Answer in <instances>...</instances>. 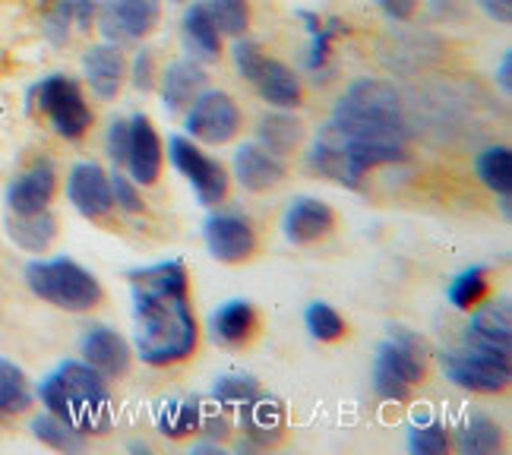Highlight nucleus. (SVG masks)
<instances>
[{"label": "nucleus", "mask_w": 512, "mask_h": 455, "mask_svg": "<svg viewBox=\"0 0 512 455\" xmlns=\"http://www.w3.org/2000/svg\"><path fill=\"white\" fill-rule=\"evenodd\" d=\"M332 228H336V212L326 203L313 200V196H298V200L285 209V219H282L285 237L298 247L320 241Z\"/></svg>", "instance_id": "dca6fc26"}, {"label": "nucleus", "mask_w": 512, "mask_h": 455, "mask_svg": "<svg viewBox=\"0 0 512 455\" xmlns=\"http://www.w3.org/2000/svg\"><path fill=\"white\" fill-rule=\"evenodd\" d=\"M83 70H86V83L92 86V92L98 98H117L124 83V54L117 45L105 42V45H95L86 51L83 57Z\"/></svg>", "instance_id": "412c9836"}, {"label": "nucleus", "mask_w": 512, "mask_h": 455, "mask_svg": "<svg viewBox=\"0 0 512 455\" xmlns=\"http://www.w3.org/2000/svg\"><path fill=\"white\" fill-rule=\"evenodd\" d=\"M133 86L140 92H149L155 86V61H152V51H140L133 61Z\"/></svg>", "instance_id": "79ce46f5"}, {"label": "nucleus", "mask_w": 512, "mask_h": 455, "mask_svg": "<svg viewBox=\"0 0 512 455\" xmlns=\"http://www.w3.org/2000/svg\"><path fill=\"white\" fill-rule=\"evenodd\" d=\"M35 95H38L42 111L51 117L54 130L61 133L64 140H80V136L92 127V111L73 79L48 76L45 83L35 86Z\"/></svg>", "instance_id": "9d476101"}, {"label": "nucleus", "mask_w": 512, "mask_h": 455, "mask_svg": "<svg viewBox=\"0 0 512 455\" xmlns=\"http://www.w3.org/2000/svg\"><path fill=\"white\" fill-rule=\"evenodd\" d=\"M478 177L487 190H494L497 196H509L512 190V155L506 146H490L478 155Z\"/></svg>", "instance_id": "c85d7f7f"}, {"label": "nucleus", "mask_w": 512, "mask_h": 455, "mask_svg": "<svg viewBox=\"0 0 512 455\" xmlns=\"http://www.w3.org/2000/svg\"><path fill=\"white\" fill-rule=\"evenodd\" d=\"M111 196H114V206L124 209V212H143V200L136 193V184L130 177H124L121 171L111 174Z\"/></svg>", "instance_id": "ea45409f"}, {"label": "nucleus", "mask_w": 512, "mask_h": 455, "mask_svg": "<svg viewBox=\"0 0 512 455\" xmlns=\"http://www.w3.org/2000/svg\"><path fill=\"white\" fill-rule=\"evenodd\" d=\"M184 42L187 51L193 54V61L212 64L222 54V29L215 23L209 0H193L184 13Z\"/></svg>", "instance_id": "aec40b11"}, {"label": "nucleus", "mask_w": 512, "mask_h": 455, "mask_svg": "<svg viewBox=\"0 0 512 455\" xmlns=\"http://www.w3.org/2000/svg\"><path fill=\"white\" fill-rule=\"evenodd\" d=\"M127 127H130V136H127L124 165L133 177V184L149 187L159 181V174H162V140L146 114H136L133 121H127Z\"/></svg>", "instance_id": "2eb2a0df"}, {"label": "nucleus", "mask_w": 512, "mask_h": 455, "mask_svg": "<svg viewBox=\"0 0 512 455\" xmlns=\"http://www.w3.org/2000/svg\"><path fill=\"white\" fill-rule=\"evenodd\" d=\"M127 136H130L127 121H114V124L108 127V140H105V146H108V155H111V162H114L117 168L124 165V155H127Z\"/></svg>", "instance_id": "a19ab883"}, {"label": "nucleus", "mask_w": 512, "mask_h": 455, "mask_svg": "<svg viewBox=\"0 0 512 455\" xmlns=\"http://www.w3.org/2000/svg\"><path fill=\"white\" fill-rule=\"evenodd\" d=\"M304 323H307L313 339H320V342H336L345 335V320L323 301H313L304 310Z\"/></svg>", "instance_id": "72a5a7b5"}, {"label": "nucleus", "mask_w": 512, "mask_h": 455, "mask_svg": "<svg viewBox=\"0 0 512 455\" xmlns=\"http://www.w3.org/2000/svg\"><path fill=\"white\" fill-rule=\"evenodd\" d=\"M203 424V411L200 402H190V399H171L159 408V430L165 437H187L190 430H200Z\"/></svg>", "instance_id": "473e14b6"}, {"label": "nucleus", "mask_w": 512, "mask_h": 455, "mask_svg": "<svg viewBox=\"0 0 512 455\" xmlns=\"http://www.w3.org/2000/svg\"><path fill=\"white\" fill-rule=\"evenodd\" d=\"M29 405H32V389L26 373L13 361L0 358V421L10 418V414H23Z\"/></svg>", "instance_id": "cd10ccee"}, {"label": "nucleus", "mask_w": 512, "mask_h": 455, "mask_svg": "<svg viewBox=\"0 0 512 455\" xmlns=\"http://www.w3.org/2000/svg\"><path fill=\"white\" fill-rule=\"evenodd\" d=\"M253 86L260 89V95L266 98L269 105L282 108V111L301 105V79H298V73H294L288 64L275 61V57H266L260 73H256V79H253Z\"/></svg>", "instance_id": "4be33fe9"}, {"label": "nucleus", "mask_w": 512, "mask_h": 455, "mask_svg": "<svg viewBox=\"0 0 512 455\" xmlns=\"http://www.w3.org/2000/svg\"><path fill=\"white\" fill-rule=\"evenodd\" d=\"M345 26L342 19H329V23H323L317 32H313V45H310V57H307V70H323L326 61H329V51H332V38L342 35Z\"/></svg>", "instance_id": "4c0bfd02"}, {"label": "nucleus", "mask_w": 512, "mask_h": 455, "mask_svg": "<svg viewBox=\"0 0 512 455\" xmlns=\"http://www.w3.org/2000/svg\"><path fill=\"white\" fill-rule=\"evenodd\" d=\"M168 155H171V165L190 181L196 200L203 206H219L228 196L225 165L209 158L200 146H193V140H187V136H171Z\"/></svg>", "instance_id": "1a4fd4ad"}, {"label": "nucleus", "mask_w": 512, "mask_h": 455, "mask_svg": "<svg viewBox=\"0 0 512 455\" xmlns=\"http://www.w3.org/2000/svg\"><path fill=\"white\" fill-rule=\"evenodd\" d=\"M509 342H512V310H509V301L478 304L475 313H471V323L465 326L462 345L487 351V354H503V358H509Z\"/></svg>", "instance_id": "ddd939ff"}, {"label": "nucleus", "mask_w": 512, "mask_h": 455, "mask_svg": "<svg viewBox=\"0 0 512 455\" xmlns=\"http://www.w3.org/2000/svg\"><path fill=\"white\" fill-rule=\"evenodd\" d=\"M7 234L16 247H23L29 253H42L51 247L54 234H57V222L48 209L42 212H32V215H13L7 219Z\"/></svg>", "instance_id": "a878e982"}, {"label": "nucleus", "mask_w": 512, "mask_h": 455, "mask_svg": "<svg viewBox=\"0 0 512 455\" xmlns=\"http://www.w3.org/2000/svg\"><path fill=\"white\" fill-rule=\"evenodd\" d=\"M67 196L73 209L86 215V219H105L114 209V196H111V177L98 162H80L73 165L70 181H67Z\"/></svg>", "instance_id": "4468645a"}, {"label": "nucleus", "mask_w": 512, "mask_h": 455, "mask_svg": "<svg viewBox=\"0 0 512 455\" xmlns=\"http://www.w3.org/2000/svg\"><path fill=\"white\" fill-rule=\"evenodd\" d=\"M57 190V174L51 162H38L26 174H19L16 181L7 187V206L13 215H32L48 209Z\"/></svg>", "instance_id": "a211bd4d"}, {"label": "nucleus", "mask_w": 512, "mask_h": 455, "mask_svg": "<svg viewBox=\"0 0 512 455\" xmlns=\"http://www.w3.org/2000/svg\"><path fill=\"white\" fill-rule=\"evenodd\" d=\"M98 7H102V0H70V10H73V19L80 29H89L92 19L98 13Z\"/></svg>", "instance_id": "c03bdc74"}, {"label": "nucleus", "mask_w": 512, "mask_h": 455, "mask_svg": "<svg viewBox=\"0 0 512 455\" xmlns=\"http://www.w3.org/2000/svg\"><path fill=\"white\" fill-rule=\"evenodd\" d=\"M171 4H184V0H171Z\"/></svg>", "instance_id": "de8ad7c7"}, {"label": "nucleus", "mask_w": 512, "mask_h": 455, "mask_svg": "<svg viewBox=\"0 0 512 455\" xmlns=\"http://www.w3.org/2000/svg\"><path fill=\"white\" fill-rule=\"evenodd\" d=\"M402 158H405L402 143L351 140V136H342L326 124L307 152V165L317 174L329 177V181L358 190L367 171L383 168V165H396V162H402Z\"/></svg>", "instance_id": "20e7f679"}, {"label": "nucleus", "mask_w": 512, "mask_h": 455, "mask_svg": "<svg viewBox=\"0 0 512 455\" xmlns=\"http://www.w3.org/2000/svg\"><path fill=\"white\" fill-rule=\"evenodd\" d=\"M234 177L250 193H266L269 187L282 184L285 162L279 155H272L260 143H244L234 152Z\"/></svg>", "instance_id": "6ab92c4d"}, {"label": "nucleus", "mask_w": 512, "mask_h": 455, "mask_svg": "<svg viewBox=\"0 0 512 455\" xmlns=\"http://www.w3.org/2000/svg\"><path fill=\"white\" fill-rule=\"evenodd\" d=\"M282 424H285V414L279 399H272L263 389L253 395V399L241 408V427L253 443H275L282 437Z\"/></svg>", "instance_id": "5701e85b"}, {"label": "nucleus", "mask_w": 512, "mask_h": 455, "mask_svg": "<svg viewBox=\"0 0 512 455\" xmlns=\"http://www.w3.org/2000/svg\"><path fill=\"white\" fill-rule=\"evenodd\" d=\"M42 405L80 433H108L111 392L105 377L86 361H64L38 386Z\"/></svg>", "instance_id": "f03ea898"}, {"label": "nucleus", "mask_w": 512, "mask_h": 455, "mask_svg": "<svg viewBox=\"0 0 512 455\" xmlns=\"http://www.w3.org/2000/svg\"><path fill=\"white\" fill-rule=\"evenodd\" d=\"M206 86V70L200 61H174L168 67V73L162 76V95H165V108L174 114V111H184L196 95L203 92Z\"/></svg>", "instance_id": "b1692460"}, {"label": "nucleus", "mask_w": 512, "mask_h": 455, "mask_svg": "<svg viewBox=\"0 0 512 455\" xmlns=\"http://www.w3.org/2000/svg\"><path fill=\"white\" fill-rule=\"evenodd\" d=\"M162 16V0H105L98 7V29L108 38L111 45H127V42H140L155 26H159Z\"/></svg>", "instance_id": "9b49d317"}, {"label": "nucleus", "mask_w": 512, "mask_h": 455, "mask_svg": "<svg viewBox=\"0 0 512 455\" xmlns=\"http://www.w3.org/2000/svg\"><path fill=\"white\" fill-rule=\"evenodd\" d=\"M231 57H234V67H238V73L247 79V83H253L256 73H260V67H263V61H266L263 48L256 42H250V38H238L234 48H231Z\"/></svg>", "instance_id": "58836bf2"}, {"label": "nucleus", "mask_w": 512, "mask_h": 455, "mask_svg": "<svg viewBox=\"0 0 512 455\" xmlns=\"http://www.w3.org/2000/svg\"><path fill=\"white\" fill-rule=\"evenodd\" d=\"M487 275H490L487 266H471V269L459 272L446 288L449 304L456 310H475L487 294Z\"/></svg>", "instance_id": "2f4dec72"}, {"label": "nucleus", "mask_w": 512, "mask_h": 455, "mask_svg": "<svg viewBox=\"0 0 512 455\" xmlns=\"http://www.w3.org/2000/svg\"><path fill=\"white\" fill-rule=\"evenodd\" d=\"M206 247L219 263H244L256 250V231L238 212H215L206 219Z\"/></svg>", "instance_id": "f8f14e48"}, {"label": "nucleus", "mask_w": 512, "mask_h": 455, "mask_svg": "<svg viewBox=\"0 0 512 455\" xmlns=\"http://www.w3.org/2000/svg\"><path fill=\"white\" fill-rule=\"evenodd\" d=\"M329 127L351 140H386L405 146V111L396 86L386 79H358L345 89Z\"/></svg>", "instance_id": "7ed1b4c3"}, {"label": "nucleus", "mask_w": 512, "mask_h": 455, "mask_svg": "<svg viewBox=\"0 0 512 455\" xmlns=\"http://www.w3.org/2000/svg\"><path fill=\"white\" fill-rule=\"evenodd\" d=\"M475 4L500 26H506L512 19V0H475Z\"/></svg>", "instance_id": "a18cd8bd"}, {"label": "nucleus", "mask_w": 512, "mask_h": 455, "mask_svg": "<svg viewBox=\"0 0 512 455\" xmlns=\"http://www.w3.org/2000/svg\"><path fill=\"white\" fill-rule=\"evenodd\" d=\"M133 291V342L149 367H171L187 361L200 329L190 310V279L181 260H168L130 272Z\"/></svg>", "instance_id": "f257e3e1"}, {"label": "nucleus", "mask_w": 512, "mask_h": 455, "mask_svg": "<svg viewBox=\"0 0 512 455\" xmlns=\"http://www.w3.org/2000/svg\"><path fill=\"white\" fill-rule=\"evenodd\" d=\"M26 285L35 298H42L61 310L83 313L102 301V285L80 263L57 256V260H35L26 266Z\"/></svg>", "instance_id": "423d86ee"}, {"label": "nucleus", "mask_w": 512, "mask_h": 455, "mask_svg": "<svg viewBox=\"0 0 512 455\" xmlns=\"http://www.w3.org/2000/svg\"><path fill=\"white\" fill-rule=\"evenodd\" d=\"M443 370H446V380H452L459 389L494 395V392H503L509 386L512 358L462 345L456 351L443 354Z\"/></svg>", "instance_id": "0eeeda50"}, {"label": "nucleus", "mask_w": 512, "mask_h": 455, "mask_svg": "<svg viewBox=\"0 0 512 455\" xmlns=\"http://www.w3.org/2000/svg\"><path fill=\"white\" fill-rule=\"evenodd\" d=\"M497 83H500V89L509 95L512 92V54L506 51L503 57H500V70H497Z\"/></svg>", "instance_id": "49530a36"}, {"label": "nucleus", "mask_w": 512, "mask_h": 455, "mask_svg": "<svg viewBox=\"0 0 512 455\" xmlns=\"http://www.w3.org/2000/svg\"><path fill=\"white\" fill-rule=\"evenodd\" d=\"M377 7L386 13V19H392V23H408L418 10V0H377Z\"/></svg>", "instance_id": "37998d69"}, {"label": "nucleus", "mask_w": 512, "mask_h": 455, "mask_svg": "<svg viewBox=\"0 0 512 455\" xmlns=\"http://www.w3.org/2000/svg\"><path fill=\"white\" fill-rule=\"evenodd\" d=\"M256 392H260V383H256L253 377H238V373H228V377H222L219 383H215L212 399L219 402V405H225V408L241 411Z\"/></svg>", "instance_id": "f704fd0d"}, {"label": "nucleus", "mask_w": 512, "mask_h": 455, "mask_svg": "<svg viewBox=\"0 0 512 455\" xmlns=\"http://www.w3.org/2000/svg\"><path fill=\"white\" fill-rule=\"evenodd\" d=\"M427 373V342L405 326H392L373 358V389L386 402H405Z\"/></svg>", "instance_id": "39448f33"}, {"label": "nucleus", "mask_w": 512, "mask_h": 455, "mask_svg": "<svg viewBox=\"0 0 512 455\" xmlns=\"http://www.w3.org/2000/svg\"><path fill=\"white\" fill-rule=\"evenodd\" d=\"M209 7H212V16H215V23H219L222 35L241 38L247 32V23H250L247 0H209Z\"/></svg>", "instance_id": "e433bc0d"}, {"label": "nucleus", "mask_w": 512, "mask_h": 455, "mask_svg": "<svg viewBox=\"0 0 512 455\" xmlns=\"http://www.w3.org/2000/svg\"><path fill=\"white\" fill-rule=\"evenodd\" d=\"M80 351H83V361L102 373L105 380H117L130 370V348L121 335L108 326H92L83 335Z\"/></svg>", "instance_id": "f3484780"}, {"label": "nucleus", "mask_w": 512, "mask_h": 455, "mask_svg": "<svg viewBox=\"0 0 512 455\" xmlns=\"http://www.w3.org/2000/svg\"><path fill=\"white\" fill-rule=\"evenodd\" d=\"M256 329V313L250 301H228L212 313L209 332L219 345H244Z\"/></svg>", "instance_id": "393cba45"}, {"label": "nucleus", "mask_w": 512, "mask_h": 455, "mask_svg": "<svg viewBox=\"0 0 512 455\" xmlns=\"http://www.w3.org/2000/svg\"><path fill=\"white\" fill-rule=\"evenodd\" d=\"M301 140V124L288 114H266L260 121V146L285 158Z\"/></svg>", "instance_id": "7c9ffc66"}, {"label": "nucleus", "mask_w": 512, "mask_h": 455, "mask_svg": "<svg viewBox=\"0 0 512 455\" xmlns=\"http://www.w3.org/2000/svg\"><path fill=\"white\" fill-rule=\"evenodd\" d=\"M32 437L42 440L45 446H51L57 452H80V449H86V433L73 430L61 418H54L51 411L38 414V418L32 421Z\"/></svg>", "instance_id": "c756f323"}, {"label": "nucleus", "mask_w": 512, "mask_h": 455, "mask_svg": "<svg viewBox=\"0 0 512 455\" xmlns=\"http://www.w3.org/2000/svg\"><path fill=\"white\" fill-rule=\"evenodd\" d=\"M452 443H456V449L462 455H490L500 449L503 433L494 418H487V414H471V418H465V424L456 430V440Z\"/></svg>", "instance_id": "bb28decb"}, {"label": "nucleus", "mask_w": 512, "mask_h": 455, "mask_svg": "<svg viewBox=\"0 0 512 455\" xmlns=\"http://www.w3.org/2000/svg\"><path fill=\"white\" fill-rule=\"evenodd\" d=\"M449 446H452L449 430L440 421L418 424L415 430L408 433V449L415 452V455H443Z\"/></svg>", "instance_id": "c9c22d12"}, {"label": "nucleus", "mask_w": 512, "mask_h": 455, "mask_svg": "<svg viewBox=\"0 0 512 455\" xmlns=\"http://www.w3.org/2000/svg\"><path fill=\"white\" fill-rule=\"evenodd\" d=\"M184 127L193 140L209 143V146H225L241 130V108L228 92L209 89V92H200L190 102Z\"/></svg>", "instance_id": "6e6552de"}]
</instances>
